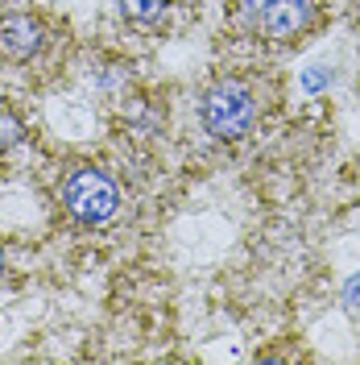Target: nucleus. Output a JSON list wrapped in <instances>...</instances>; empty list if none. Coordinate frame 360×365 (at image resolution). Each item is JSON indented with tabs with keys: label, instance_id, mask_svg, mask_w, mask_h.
Instances as JSON below:
<instances>
[{
	"label": "nucleus",
	"instance_id": "f257e3e1",
	"mask_svg": "<svg viewBox=\"0 0 360 365\" xmlns=\"http://www.w3.org/2000/svg\"><path fill=\"white\" fill-rule=\"evenodd\" d=\"M199 120L211 137L240 141L257 120V100L240 79H220L199 96Z\"/></svg>",
	"mask_w": 360,
	"mask_h": 365
},
{
	"label": "nucleus",
	"instance_id": "f03ea898",
	"mask_svg": "<svg viewBox=\"0 0 360 365\" xmlns=\"http://www.w3.org/2000/svg\"><path fill=\"white\" fill-rule=\"evenodd\" d=\"M63 204L75 220H83V225H104V220H112L116 207H120V187L108 170H100V166H83V170H75L63 187Z\"/></svg>",
	"mask_w": 360,
	"mask_h": 365
},
{
	"label": "nucleus",
	"instance_id": "7ed1b4c3",
	"mask_svg": "<svg viewBox=\"0 0 360 365\" xmlns=\"http://www.w3.org/2000/svg\"><path fill=\"white\" fill-rule=\"evenodd\" d=\"M236 13H240V21L253 34L273 38V42L298 38L307 25L315 21V4L311 0H240Z\"/></svg>",
	"mask_w": 360,
	"mask_h": 365
},
{
	"label": "nucleus",
	"instance_id": "20e7f679",
	"mask_svg": "<svg viewBox=\"0 0 360 365\" xmlns=\"http://www.w3.org/2000/svg\"><path fill=\"white\" fill-rule=\"evenodd\" d=\"M42 21L29 17V13H9L0 17V54L13 58V63H25L42 50Z\"/></svg>",
	"mask_w": 360,
	"mask_h": 365
},
{
	"label": "nucleus",
	"instance_id": "39448f33",
	"mask_svg": "<svg viewBox=\"0 0 360 365\" xmlns=\"http://www.w3.org/2000/svg\"><path fill=\"white\" fill-rule=\"evenodd\" d=\"M120 4V13H125V21H137V25H145V21H154L162 9H166V0H116Z\"/></svg>",
	"mask_w": 360,
	"mask_h": 365
},
{
	"label": "nucleus",
	"instance_id": "423d86ee",
	"mask_svg": "<svg viewBox=\"0 0 360 365\" xmlns=\"http://www.w3.org/2000/svg\"><path fill=\"white\" fill-rule=\"evenodd\" d=\"M25 137V129H21V120L13 113H0V150H9V145H17Z\"/></svg>",
	"mask_w": 360,
	"mask_h": 365
},
{
	"label": "nucleus",
	"instance_id": "0eeeda50",
	"mask_svg": "<svg viewBox=\"0 0 360 365\" xmlns=\"http://www.w3.org/2000/svg\"><path fill=\"white\" fill-rule=\"evenodd\" d=\"M0 274H4V250H0Z\"/></svg>",
	"mask_w": 360,
	"mask_h": 365
}]
</instances>
